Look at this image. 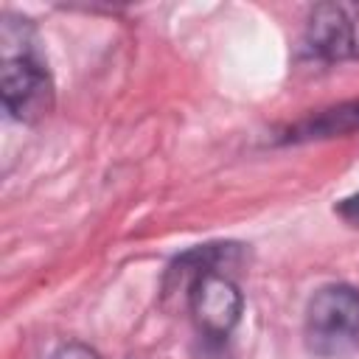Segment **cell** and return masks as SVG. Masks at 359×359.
Masks as SVG:
<instances>
[{
    "instance_id": "5b68a950",
    "label": "cell",
    "mask_w": 359,
    "mask_h": 359,
    "mask_svg": "<svg viewBox=\"0 0 359 359\" xmlns=\"http://www.w3.org/2000/svg\"><path fill=\"white\" fill-rule=\"evenodd\" d=\"M359 129V101H348L331 109H323L311 118L297 121L289 126L283 140H320V137H334V135H348Z\"/></svg>"
},
{
    "instance_id": "ba28073f",
    "label": "cell",
    "mask_w": 359,
    "mask_h": 359,
    "mask_svg": "<svg viewBox=\"0 0 359 359\" xmlns=\"http://www.w3.org/2000/svg\"><path fill=\"white\" fill-rule=\"evenodd\" d=\"M334 210H337V216H339L345 224L359 227V191L351 194V196H345V199H339Z\"/></svg>"
},
{
    "instance_id": "52a82bcc",
    "label": "cell",
    "mask_w": 359,
    "mask_h": 359,
    "mask_svg": "<svg viewBox=\"0 0 359 359\" xmlns=\"http://www.w3.org/2000/svg\"><path fill=\"white\" fill-rule=\"evenodd\" d=\"M194 359H233L230 339H210V337H196Z\"/></svg>"
},
{
    "instance_id": "6da1fadb",
    "label": "cell",
    "mask_w": 359,
    "mask_h": 359,
    "mask_svg": "<svg viewBox=\"0 0 359 359\" xmlns=\"http://www.w3.org/2000/svg\"><path fill=\"white\" fill-rule=\"evenodd\" d=\"M0 95L20 123H36L53 109V79L36 25L14 11H6L0 22Z\"/></svg>"
},
{
    "instance_id": "3957f363",
    "label": "cell",
    "mask_w": 359,
    "mask_h": 359,
    "mask_svg": "<svg viewBox=\"0 0 359 359\" xmlns=\"http://www.w3.org/2000/svg\"><path fill=\"white\" fill-rule=\"evenodd\" d=\"M185 303L196 328V337L230 339L244 314V294L227 269H202L196 272L185 289Z\"/></svg>"
},
{
    "instance_id": "7a4b0ae2",
    "label": "cell",
    "mask_w": 359,
    "mask_h": 359,
    "mask_svg": "<svg viewBox=\"0 0 359 359\" xmlns=\"http://www.w3.org/2000/svg\"><path fill=\"white\" fill-rule=\"evenodd\" d=\"M306 348L320 359H339L359 345V289L351 283L320 286L303 311Z\"/></svg>"
},
{
    "instance_id": "8992f818",
    "label": "cell",
    "mask_w": 359,
    "mask_h": 359,
    "mask_svg": "<svg viewBox=\"0 0 359 359\" xmlns=\"http://www.w3.org/2000/svg\"><path fill=\"white\" fill-rule=\"evenodd\" d=\"M42 359H104L95 348H90L87 342H76V339H67V342H59L53 345Z\"/></svg>"
},
{
    "instance_id": "277c9868",
    "label": "cell",
    "mask_w": 359,
    "mask_h": 359,
    "mask_svg": "<svg viewBox=\"0 0 359 359\" xmlns=\"http://www.w3.org/2000/svg\"><path fill=\"white\" fill-rule=\"evenodd\" d=\"M303 48L320 62L359 59V3H317L306 20Z\"/></svg>"
}]
</instances>
